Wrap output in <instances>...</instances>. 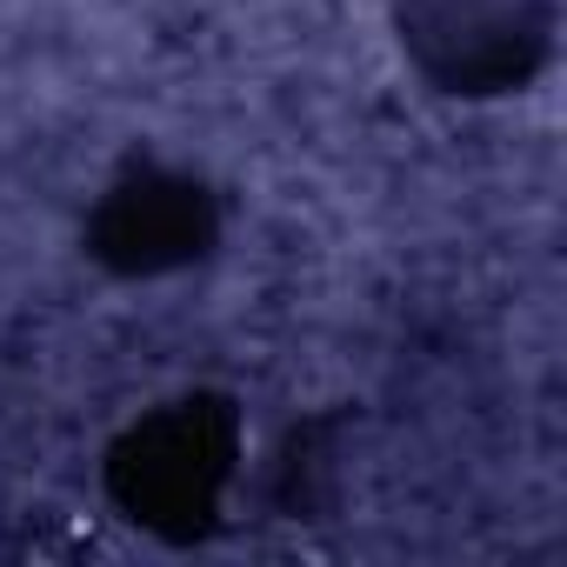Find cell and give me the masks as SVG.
<instances>
[{
	"instance_id": "6da1fadb",
	"label": "cell",
	"mask_w": 567,
	"mask_h": 567,
	"mask_svg": "<svg viewBox=\"0 0 567 567\" xmlns=\"http://www.w3.org/2000/svg\"><path fill=\"white\" fill-rule=\"evenodd\" d=\"M240 461V427L220 401H167L141 414L107 454V494L154 534H200Z\"/></svg>"
},
{
	"instance_id": "7a4b0ae2",
	"label": "cell",
	"mask_w": 567,
	"mask_h": 567,
	"mask_svg": "<svg viewBox=\"0 0 567 567\" xmlns=\"http://www.w3.org/2000/svg\"><path fill=\"white\" fill-rule=\"evenodd\" d=\"M401 41L447 94H501L514 87L540 41V0H401Z\"/></svg>"
},
{
	"instance_id": "3957f363",
	"label": "cell",
	"mask_w": 567,
	"mask_h": 567,
	"mask_svg": "<svg viewBox=\"0 0 567 567\" xmlns=\"http://www.w3.org/2000/svg\"><path fill=\"white\" fill-rule=\"evenodd\" d=\"M87 240L114 274H174V267L207 254L214 200L194 174L134 167L101 194V207L87 220Z\"/></svg>"
}]
</instances>
